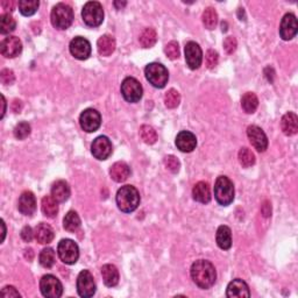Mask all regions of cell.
<instances>
[{
  "instance_id": "6da1fadb",
  "label": "cell",
  "mask_w": 298,
  "mask_h": 298,
  "mask_svg": "<svg viewBox=\"0 0 298 298\" xmlns=\"http://www.w3.org/2000/svg\"><path fill=\"white\" fill-rule=\"evenodd\" d=\"M191 278L200 289H210L217 278V271L210 261L198 260L191 266Z\"/></svg>"
},
{
  "instance_id": "7a4b0ae2",
  "label": "cell",
  "mask_w": 298,
  "mask_h": 298,
  "mask_svg": "<svg viewBox=\"0 0 298 298\" xmlns=\"http://www.w3.org/2000/svg\"><path fill=\"white\" fill-rule=\"evenodd\" d=\"M140 194L133 185L121 187L117 192V205L121 212L131 213L138 209Z\"/></svg>"
},
{
  "instance_id": "3957f363",
  "label": "cell",
  "mask_w": 298,
  "mask_h": 298,
  "mask_svg": "<svg viewBox=\"0 0 298 298\" xmlns=\"http://www.w3.org/2000/svg\"><path fill=\"white\" fill-rule=\"evenodd\" d=\"M214 198L222 207H227L234 200L233 182L226 176H219L214 184Z\"/></svg>"
},
{
  "instance_id": "277c9868",
  "label": "cell",
  "mask_w": 298,
  "mask_h": 298,
  "mask_svg": "<svg viewBox=\"0 0 298 298\" xmlns=\"http://www.w3.org/2000/svg\"><path fill=\"white\" fill-rule=\"evenodd\" d=\"M51 24L58 29H67L73 21V11L67 4L60 3L55 5L50 14Z\"/></svg>"
},
{
  "instance_id": "5b68a950",
  "label": "cell",
  "mask_w": 298,
  "mask_h": 298,
  "mask_svg": "<svg viewBox=\"0 0 298 298\" xmlns=\"http://www.w3.org/2000/svg\"><path fill=\"white\" fill-rule=\"evenodd\" d=\"M144 74L147 81L157 89H163L169 80L168 70L160 63H149L144 69Z\"/></svg>"
},
{
  "instance_id": "8992f818",
  "label": "cell",
  "mask_w": 298,
  "mask_h": 298,
  "mask_svg": "<svg viewBox=\"0 0 298 298\" xmlns=\"http://www.w3.org/2000/svg\"><path fill=\"white\" fill-rule=\"evenodd\" d=\"M82 17L89 27H98L104 21V10L102 4L98 2L86 3L82 11Z\"/></svg>"
},
{
  "instance_id": "52a82bcc",
  "label": "cell",
  "mask_w": 298,
  "mask_h": 298,
  "mask_svg": "<svg viewBox=\"0 0 298 298\" xmlns=\"http://www.w3.org/2000/svg\"><path fill=\"white\" fill-rule=\"evenodd\" d=\"M58 254L61 261L65 265H74L80 257V249L77 244L70 239L60 241L58 246Z\"/></svg>"
},
{
  "instance_id": "ba28073f",
  "label": "cell",
  "mask_w": 298,
  "mask_h": 298,
  "mask_svg": "<svg viewBox=\"0 0 298 298\" xmlns=\"http://www.w3.org/2000/svg\"><path fill=\"white\" fill-rule=\"evenodd\" d=\"M142 86L138 80L127 77L121 84V95L128 103H138L142 98Z\"/></svg>"
},
{
  "instance_id": "9c48e42d",
  "label": "cell",
  "mask_w": 298,
  "mask_h": 298,
  "mask_svg": "<svg viewBox=\"0 0 298 298\" xmlns=\"http://www.w3.org/2000/svg\"><path fill=\"white\" fill-rule=\"evenodd\" d=\"M40 290L47 298H59L63 293V286L54 275H45L40 281Z\"/></svg>"
},
{
  "instance_id": "30bf717a",
  "label": "cell",
  "mask_w": 298,
  "mask_h": 298,
  "mask_svg": "<svg viewBox=\"0 0 298 298\" xmlns=\"http://www.w3.org/2000/svg\"><path fill=\"white\" fill-rule=\"evenodd\" d=\"M80 124L83 131L87 133H92L97 131L102 125V116L94 108H86L82 112L80 117Z\"/></svg>"
},
{
  "instance_id": "8fae6325",
  "label": "cell",
  "mask_w": 298,
  "mask_h": 298,
  "mask_svg": "<svg viewBox=\"0 0 298 298\" xmlns=\"http://www.w3.org/2000/svg\"><path fill=\"white\" fill-rule=\"evenodd\" d=\"M77 292L83 298H90L96 293L94 276L89 270H82L77 277Z\"/></svg>"
},
{
  "instance_id": "7c38bea8",
  "label": "cell",
  "mask_w": 298,
  "mask_h": 298,
  "mask_svg": "<svg viewBox=\"0 0 298 298\" xmlns=\"http://www.w3.org/2000/svg\"><path fill=\"white\" fill-rule=\"evenodd\" d=\"M91 153L96 159L104 161L112 154V143L107 137H98L91 144Z\"/></svg>"
},
{
  "instance_id": "4fadbf2b",
  "label": "cell",
  "mask_w": 298,
  "mask_h": 298,
  "mask_svg": "<svg viewBox=\"0 0 298 298\" xmlns=\"http://www.w3.org/2000/svg\"><path fill=\"white\" fill-rule=\"evenodd\" d=\"M247 137L249 139L252 146L256 149L257 152H265L268 148V139L260 127L252 125L247 128Z\"/></svg>"
},
{
  "instance_id": "5bb4252c",
  "label": "cell",
  "mask_w": 298,
  "mask_h": 298,
  "mask_svg": "<svg viewBox=\"0 0 298 298\" xmlns=\"http://www.w3.org/2000/svg\"><path fill=\"white\" fill-rule=\"evenodd\" d=\"M70 52L73 56L74 59L77 60H86L89 59V56L91 55V45L90 42L86 40V39L82 36L74 38L70 42Z\"/></svg>"
},
{
  "instance_id": "9a60e30c",
  "label": "cell",
  "mask_w": 298,
  "mask_h": 298,
  "mask_svg": "<svg viewBox=\"0 0 298 298\" xmlns=\"http://www.w3.org/2000/svg\"><path fill=\"white\" fill-rule=\"evenodd\" d=\"M185 61L188 67L191 70L198 69L201 62H203V52L198 43H196L194 41L188 42L185 45Z\"/></svg>"
},
{
  "instance_id": "2e32d148",
  "label": "cell",
  "mask_w": 298,
  "mask_h": 298,
  "mask_svg": "<svg viewBox=\"0 0 298 298\" xmlns=\"http://www.w3.org/2000/svg\"><path fill=\"white\" fill-rule=\"evenodd\" d=\"M298 30L297 19L295 14L292 13H288L283 16L281 21V26H280V35L284 41H289L296 36Z\"/></svg>"
},
{
  "instance_id": "e0dca14e",
  "label": "cell",
  "mask_w": 298,
  "mask_h": 298,
  "mask_svg": "<svg viewBox=\"0 0 298 298\" xmlns=\"http://www.w3.org/2000/svg\"><path fill=\"white\" fill-rule=\"evenodd\" d=\"M23 50V43L16 36H7L0 43V51L7 59H14Z\"/></svg>"
},
{
  "instance_id": "ac0fdd59",
  "label": "cell",
  "mask_w": 298,
  "mask_h": 298,
  "mask_svg": "<svg viewBox=\"0 0 298 298\" xmlns=\"http://www.w3.org/2000/svg\"><path fill=\"white\" fill-rule=\"evenodd\" d=\"M177 148L183 153H191L197 146V139L194 133L189 132V131H182L179 132L176 137Z\"/></svg>"
},
{
  "instance_id": "d6986e66",
  "label": "cell",
  "mask_w": 298,
  "mask_h": 298,
  "mask_svg": "<svg viewBox=\"0 0 298 298\" xmlns=\"http://www.w3.org/2000/svg\"><path fill=\"white\" fill-rule=\"evenodd\" d=\"M226 296L230 298H244L251 296V292L246 282L240 278H235L227 286Z\"/></svg>"
},
{
  "instance_id": "ffe728a7",
  "label": "cell",
  "mask_w": 298,
  "mask_h": 298,
  "mask_svg": "<svg viewBox=\"0 0 298 298\" xmlns=\"http://www.w3.org/2000/svg\"><path fill=\"white\" fill-rule=\"evenodd\" d=\"M17 209L25 216H32L36 210V198H35L33 192L25 191L21 194L19 203H17Z\"/></svg>"
},
{
  "instance_id": "44dd1931",
  "label": "cell",
  "mask_w": 298,
  "mask_h": 298,
  "mask_svg": "<svg viewBox=\"0 0 298 298\" xmlns=\"http://www.w3.org/2000/svg\"><path fill=\"white\" fill-rule=\"evenodd\" d=\"M129 175L131 168L128 166V164L122 161L116 162V163L111 166V169H109V176H111L113 181L117 183L125 182L126 179L129 177Z\"/></svg>"
},
{
  "instance_id": "7402d4cb",
  "label": "cell",
  "mask_w": 298,
  "mask_h": 298,
  "mask_svg": "<svg viewBox=\"0 0 298 298\" xmlns=\"http://www.w3.org/2000/svg\"><path fill=\"white\" fill-rule=\"evenodd\" d=\"M51 197L58 203H64L70 197V187L65 181H56L51 187Z\"/></svg>"
},
{
  "instance_id": "603a6c76",
  "label": "cell",
  "mask_w": 298,
  "mask_h": 298,
  "mask_svg": "<svg viewBox=\"0 0 298 298\" xmlns=\"http://www.w3.org/2000/svg\"><path fill=\"white\" fill-rule=\"evenodd\" d=\"M35 239L39 244L41 245H47V244H50L52 240H54V230L51 229V226L48 225V224L45 222H41L39 224V225L35 227Z\"/></svg>"
},
{
  "instance_id": "cb8c5ba5",
  "label": "cell",
  "mask_w": 298,
  "mask_h": 298,
  "mask_svg": "<svg viewBox=\"0 0 298 298\" xmlns=\"http://www.w3.org/2000/svg\"><path fill=\"white\" fill-rule=\"evenodd\" d=\"M281 128L283 133L291 137L298 132V117L293 112H288L281 120Z\"/></svg>"
},
{
  "instance_id": "d4e9b609",
  "label": "cell",
  "mask_w": 298,
  "mask_h": 298,
  "mask_svg": "<svg viewBox=\"0 0 298 298\" xmlns=\"http://www.w3.org/2000/svg\"><path fill=\"white\" fill-rule=\"evenodd\" d=\"M103 281L106 287H116L119 283V271L113 265H105L102 267Z\"/></svg>"
},
{
  "instance_id": "484cf974",
  "label": "cell",
  "mask_w": 298,
  "mask_h": 298,
  "mask_svg": "<svg viewBox=\"0 0 298 298\" xmlns=\"http://www.w3.org/2000/svg\"><path fill=\"white\" fill-rule=\"evenodd\" d=\"M192 196L194 199L201 204H208L211 200V192H210V187L208 183L198 182L192 189Z\"/></svg>"
},
{
  "instance_id": "4316f807",
  "label": "cell",
  "mask_w": 298,
  "mask_h": 298,
  "mask_svg": "<svg viewBox=\"0 0 298 298\" xmlns=\"http://www.w3.org/2000/svg\"><path fill=\"white\" fill-rule=\"evenodd\" d=\"M116 40L112 35H103L98 39L97 49L102 56L112 55L116 50Z\"/></svg>"
},
{
  "instance_id": "83f0119b",
  "label": "cell",
  "mask_w": 298,
  "mask_h": 298,
  "mask_svg": "<svg viewBox=\"0 0 298 298\" xmlns=\"http://www.w3.org/2000/svg\"><path fill=\"white\" fill-rule=\"evenodd\" d=\"M216 240L219 248L224 249V251L230 249L232 247V232L230 227L224 225L219 227L217 231Z\"/></svg>"
},
{
  "instance_id": "f1b7e54d",
  "label": "cell",
  "mask_w": 298,
  "mask_h": 298,
  "mask_svg": "<svg viewBox=\"0 0 298 298\" xmlns=\"http://www.w3.org/2000/svg\"><path fill=\"white\" fill-rule=\"evenodd\" d=\"M42 212L48 218H54L59 212V205L51 196H45L41 201Z\"/></svg>"
},
{
  "instance_id": "f546056e",
  "label": "cell",
  "mask_w": 298,
  "mask_h": 298,
  "mask_svg": "<svg viewBox=\"0 0 298 298\" xmlns=\"http://www.w3.org/2000/svg\"><path fill=\"white\" fill-rule=\"evenodd\" d=\"M241 106H243L244 111L246 113H249V115L255 112L258 106V99L256 97V95L253 94V92H247V94H245L243 96V98H241Z\"/></svg>"
},
{
  "instance_id": "4dcf8cb0",
  "label": "cell",
  "mask_w": 298,
  "mask_h": 298,
  "mask_svg": "<svg viewBox=\"0 0 298 298\" xmlns=\"http://www.w3.org/2000/svg\"><path fill=\"white\" fill-rule=\"evenodd\" d=\"M81 226V218L77 212L69 211L63 219V227L68 232H76Z\"/></svg>"
},
{
  "instance_id": "1f68e13d",
  "label": "cell",
  "mask_w": 298,
  "mask_h": 298,
  "mask_svg": "<svg viewBox=\"0 0 298 298\" xmlns=\"http://www.w3.org/2000/svg\"><path fill=\"white\" fill-rule=\"evenodd\" d=\"M17 5H19L21 14L25 16H30L36 13L40 3H39L38 0H20V2L17 3Z\"/></svg>"
},
{
  "instance_id": "d6a6232c",
  "label": "cell",
  "mask_w": 298,
  "mask_h": 298,
  "mask_svg": "<svg viewBox=\"0 0 298 298\" xmlns=\"http://www.w3.org/2000/svg\"><path fill=\"white\" fill-rule=\"evenodd\" d=\"M201 21L205 27L208 29H214L218 24V14L214 8L208 7L207 10L203 12V15H201Z\"/></svg>"
},
{
  "instance_id": "836d02e7",
  "label": "cell",
  "mask_w": 298,
  "mask_h": 298,
  "mask_svg": "<svg viewBox=\"0 0 298 298\" xmlns=\"http://www.w3.org/2000/svg\"><path fill=\"white\" fill-rule=\"evenodd\" d=\"M139 41L143 48H151L154 46L157 41V34L155 32V29L153 28L144 29L141 35H140Z\"/></svg>"
},
{
  "instance_id": "e575fe53",
  "label": "cell",
  "mask_w": 298,
  "mask_h": 298,
  "mask_svg": "<svg viewBox=\"0 0 298 298\" xmlns=\"http://www.w3.org/2000/svg\"><path fill=\"white\" fill-rule=\"evenodd\" d=\"M39 261H40V265L43 267V268H51V267L55 265V261H56V255H55L54 249L52 248L42 249V252L40 253V256H39Z\"/></svg>"
},
{
  "instance_id": "d590c367",
  "label": "cell",
  "mask_w": 298,
  "mask_h": 298,
  "mask_svg": "<svg viewBox=\"0 0 298 298\" xmlns=\"http://www.w3.org/2000/svg\"><path fill=\"white\" fill-rule=\"evenodd\" d=\"M16 27V23L13 17L7 14V13H4V14L0 15V33L2 34H10Z\"/></svg>"
},
{
  "instance_id": "8d00e7d4",
  "label": "cell",
  "mask_w": 298,
  "mask_h": 298,
  "mask_svg": "<svg viewBox=\"0 0 298 298\" xmlns=\"http://www.w3.org/2000/svg\"><path fill=\"white\" fill-rule=\"evenodd\" d=\"M140 137H141L142 141L147 144H154L157 141L156 131L148 125H142L140 127Z\"/></svg>"
},
{
  "instance_id": "74e56055",
  "label": "cell",
  "mask_w": 298,
  "mask_h": 298,
  "mask_svg": "<svg viewBox=\"0 0 298 298\" xmlns=\"http://www.w3.org/2000/svg\"><path fill=\"white\" fill-rule=\"evenodd\" d=\"M238 159L240 164L245 166V168H249V166L254 165L255 163V155L253 154L251 149H248L246 147L241 148L238 154Z\"/></svg>"
},
{
  "instance_id": "f35d334b",
  "label": "cell",
  "mask_w": 298,
  "mask_h": 298,
  "mask_svg": "<svg viewBox=\"0 0 298 298\" xmlns=\"http://www.w3.org/2000/svg\"><path fill=\"white\" fill-rule=\"evenodd\" d=\"M181 103V95L175 89H170L164 96V104L168 108H176Z\"/></svg>"
},
{
  "instance_id": "ab89813d",
  "label": "cell",
  "mask_w": 298,
  "mask_h": 298,
  "mask_svg": "<svg viewBox=\"0 0 298 298\" xmlns=\"http://www.w3.org/2000/svg\"><path fill=\"white\" fill-rule=\"evenodd\" d=\"M30 134V125L28 122H19L14 128V137L17 140H25Z\"/></svg>"
},
{
  "instance_id": "60d3db41",
  "label": "cell",
  "mask_w": 298,
  "mask_h": 298,
  "mask_svg": "<svg viewBox=\"0 0 298 298\" xmlns=\"http://www.w3.org/2000/svg\"><path fill=\"white\" fill-rule=\"evenodd\" d=\"M164 165L165 168L172 172L173 174H177L179 172V168H181V163L176 156L174 155H168L164 159Z\"/></svg>"
},
{
  "instance_id": "b9f144b4",
  "label": "cell",
  "mask_w": 298,
  "mask_h": 298,
  "mask_svg": "<svg viewBox=\"0 0 298 298\" xmlns=\"http://www.w3.org/2000/svg\"><path fill=\"white\" fill-rule=\"evenodd\" d=\"M164 52L170 60H177L179 58V47L176 41H170L168 45L164 47Z\"/></svg>"
},
{
  "instance_id": "7bdbcfd3",
  "label": "cell",
  "mask_w": 298,
  "mask_h": 298,
  "mask_svg": "<svg viewBox=\"0 0 298 298\" xmlns=\"http://www.w3.org/2000/svg\"><path fill=\"white\" fill-rule=\"evenodd\" d=\"M219 61V55L216 50L213 49H209L207 51V55H205V62H207V65L209 69H213L217 67Z\"/></svg>"
},
{
  "instance_id": "ee69618b",
  "label": "cell",
  "mask_w": 298,
  "mask_h": 298,
  "mask_svg": "<svg viewBox=\"0 0 298 298\" xmlns=\"http://www.w3.org/2000/svg\"><path fill=\"white\" fill-rule=\"evenodd\" d=\"M0 81H2L3 84H5V85L13 84L15 81L14 72H13L10 69L2 70V72H0Z\"/></svg>"
},
{
  "instance_id": "f6af8a7d",
  "label": "cell",
  "mask_w": 298,
  "mask_h": 298,
  "mask_svg": "<svg viewBox=\"0 0 298 298\" xmlns=\"http://www.w3.org/2000/svg\"><path fill=\"white\" fill-rule=\"evenodd\" d=\"M236 47H238V43H236L235 38L233 36H227L224 41V49L226 50L227 54H233Z\"/></svg>"
},
{
  "instance_id": "bcb514c9",
  "label": "cell",
  "mask_w": 298,
  "mask_h": 298,
  "mask_svg": "<svg viewBox=\"0 0 298 298\" xmlns=\"http://www.w3.org/2000/svg\"><path fill=\"white\" fill-rule=\"evenodd\" d=\"M21 239H23L25 243H30L34 238H35V233L32 230V227L29 226H25L23 231H21Z\"/></svg>"
},
{
  "instance_id": "7dc6e473",
  "label": "cell",
  "mask_w": 298,
  "mask_h": 298,
  "mask_svg": "<svg viewBox=\"0 0 298 298\" xmlns=\"http://www.w3.org/2000/svg\"><path fill=\"white\" fill-rule=\"evenodd\" d=\"M2 296L6 297V298H8V297H20V293L14 287L7 286L2 290Z\"/></svg>"
},
{
  "instance_id": "c3c4849f",
  "label": "cell",
  "mask_w": 298,
  "mask_h": 298,
  "mask_svg": "<svg viewBox=\"0 0 298 298\" xmlns=\"http://www.w3.org/2000/svg\"><path fill=\"white\" fill-rule=\"evenodd\" d=\"M2 6L6 12H8V11L13 12L14 11V7H15V2H13V0H3Z\"/></svg>"
},
{
  "instance_id": "681fc988",
  "label": "cell",
  "mask_w": 298,
  "mask_h": 298,
  "mask_svg": "<svg viewBox=\"0 0 298 298\" xmlns=\"http://www.w3.org/2000/svg\"><path fill=\"white\" fill-rule=\"evenodd\" d=\"M262 213H264L265 217H269L270 213H271V207L268 201H266V203L262 205Z\"/></svg>"
},
{
  "instance_id": "f907efd6",
  "label": "cell",
  "mask_w": 298,
  "mask_h": 298,
  "mask_svg": "<svg viewBox=\"0 0 298 298\" xmlns=\"http://www.w3.org/2000/svg\"><path fill=\"white\" fill-rule=\"evenodd\" d=\"M2 99H3V112H2V118H3L6 112V100H5V97H4V96H2Z\"/></svg>"
},
{
  "instance_id": "816d5d0a",
  "label": "cell",
  "mask_w": 298,
  "mask_h": 298,
  "mask_svg": "<svg viewBox=\"0 0 298 298\" xmlns=\"http://www.w3.org/2000/svg\"><path fill=\"white\" fill-rule=\"evenodd\" d=\"M2 227H3V239H2V241H4V239H5V235H6V227H5V222H4V220H2Z\"/></svg>"
},
{
  "instance_id": "f5cc1de1",
  "label": "cell",
  "mask_w": 298,
  "mask_h": 298,
  "mask_svg": "<svg viewBox=\"0 0 298 298\" xmlns=\"http://www.w3.org/2000/svg\"><path fill=\"white\" fill-rule=\"evenodd\" d=\"M115 6L118 7V10H121V7L126 6V3H125V2H124V3H118V2H116V3H115Z\"/></svg>"
}]
</instances>
